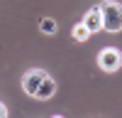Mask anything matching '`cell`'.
Masks as SVG:
<instances>
[{
  "label": "cell",
  "mask_w": 122,
  "mask_h": 118,
  "mask_svg": "<svg viewBox=\"0 0 122 118\" xmlns=\"http://www.w3.org/2000/svg\"><path fill=\"white\" fill-rule=\"evenodd\" d=\"M71 35H73V39H76V42H86V39L90 37V32H88V30L83 27V22L73 25V32H71Z\"/></svg>",
  "instance_id": "obj_7"
},
{
  "label": "cell",
  "mask_w": 122,
  "mask_h": 118,
  "mask_svg": "<svg viewBox=\"0 0 122 118\" xmlns=\"http://www.w3.org/2000/svg\"><path fill=\"white\" fill-rule=\"evenodd\" d=\"M83 27L88 30L90 35H93V32H100V30H103V17H100V7H90V10H88V15L83 17Z\"/></svg>",
  "instance_id": "obj_4"
},
{
  "label": "cell",
  "mask_w": 122,
  "mask_h": 118,
  "mask_svg": "<svg viewBox=\"0 0 122 118\" xmlns=\"http://www.w3.org/2000/svg\"><path fill=\"white\" fill-rule=\"evenodd\" d=\"M39 30H42L44 35H54V32H56V20H51V17H42V20H39Z\"/></svg>",
  "instance_id": "obj_6"
},
{
  "label": "cell",
  "mask_w": 122,
  "mask_h": 118,
  "mask_svg": "<svg viewBox=\"0 0 122 118\" xmlns=\"http://www.w3.org/2000/svg\"><path fill=\"white\" fill-rule=\"evenodd\" d=\"M98 7H100V17H103V30L105 32H120L122 30V5L107 0Z\"/></svg>",
  "instance_id": "obj_1"
},
{
  "label": "cell",
  "mask_w": 122,
  "mask_h": 118,
  "mask_svg": "<svg viewBox=\"0 0 122 118\" xmlns=\"http://www.w3.org/2000/svg\"><path fill=\"white\" fill-rule=\"evenodd\" d=\"M0 118H7V106L0 101Z\"/></svg>",
  "instance_id": "obj_8"
},
{
  "label": "cell",
  "mask_w": 122,
  "mask_h": 118,
  "mask_svg": "<svg viewBox=\"0 0 122 118\" xmlns=\"http://www.w3.org/2000/svg\"><path fill=\"white\" fill-rule=\"evenodd\" d=\"M46 79H49V74L44 71V69H29V71L22 76V88H25V94H27V96H37L39 86H42Z\"/></svg>",
  "instance_id": "obj_3"
},
{
  "label": "cell",
  "mask_w": 122,
  "mask_h": 118,
  "mask_svg": "<svg viewBox=\"0 0 122 118\" xmlns=\"http://www.w3.org/2000/svg\"><path fill=\"white\" fill-rule=\"evenodd\" d=\"M98 66L103 69V71H117V69L122 66V52L115 47H105L98 52Z\"/></svg>",
  "instance_id": "obj_2"
},
{
  "label": "cell",
  "mask_w": 122,
  "mask_h": 118,
  "mask_svg": "<svg viewBox=\"0 0 122 118\" xmlns=\"http://www.w3.org/2000/svg\"><path fill=\"white\" fill-rule=\"evenodd\" d=\"M54 94H56V84H54V79L49 76L46 81L39 86V91H37V96H34V98H39V101H49Z\"/></svg>",
  "instance_id": "obj_5"
},
{
  "label": "cell",
  "mask_w": 122,
  "mask_h": 118,
  "mask_svg": "<svg viewBox=\"0 0 122 118\" xmlns=\"http://www.w3.org/2000/svg\"><path fill=\"white\" fill-rule=\"evenodd\" d=\"M51 118H64V116H51Z\"/></svg>",
  "instance_id": "obj_9"
}]
</instances>
